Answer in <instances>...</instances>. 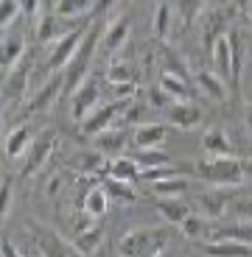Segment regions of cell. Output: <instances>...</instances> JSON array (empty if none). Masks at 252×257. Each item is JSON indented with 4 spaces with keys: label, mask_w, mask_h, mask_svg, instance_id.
<instances>
[{
    "label": "cell",
    "mask_w": 252,
    "mask_h": 257,
    "mask_svg": "<svg viewBox=\"0 0 252 257\" xmlns=\"http://www.w3.org/2000/svg\"><path fill=\"white\" fill-rule=\"evenodd\" d=\"M107 31L104 28V23H101V17H93V23H90V28L84 31V39H81V45H78V51H76V56H73V62L65 67V90L62 92H67V95H73L76 92V87L87 78V70H90V62H93V53H96V48H98V37Z\"/></svg>",
    "instance_id": "obj_1"
},
{
    "label": "cell",
    "mask_w": 252,
    "mask_h": 257,
    "mask_svg": "<svg viewBox=\"0 0 252 257\" xmlns=\"http://www.w3.org/2000/svg\"><path fill=\"white\" fill-rule=\"evenodd\" d=\"M168 243V229L165 226H137L129 229L118 243V254L129 257H146V254H160Z\"/></svg>",
    "instance_id": "obj_2"
},
{
    "label": "cell",
    "mask_w": 252,
    "mask_h": 257,
    "mask_svg": "<svg viewBox=\"0 0 252 257\" xmlns=\"http://www.w3.org/2000/svg\"><path fill=\"white\" fill-rule=\"evenodd\" d=\"M196 174L213 187H235L244 182L246 162L235 160V157H207L196 165Z\"/></svg>",
    "instance_id": "obj_3"
},
{
    "label": "cell",
    "mask_w": 252,
    "mask_h": 257,
    "mask_svg": "<svg viewBox=\"0 0 252 257\" xmlns=\"http://www.w3.org/2000/svg\"><path fill=\"white\" fill-rule=\"evenodd\" d=\"M26 229L31 232L34 251L42 257H76L78 249L67 238H62L53 226L42 224V221H26Z\"/></svg>",
    "instance_id": "obj_4"
},
{
    "label": "cell",
    "mask_w": 252,
    "mask_h": 257,
    "mask_svg": "<svg viewBox=\"0 0 252 257\" xmlns=\"http://www.w3.org/2000/svg\"><path fill=\"white\" fill-rule=\"evenodd\" d=\"M129 101L132 98H115V101L104 103V106H96V109L81 120V135L84 137H96L98 132L115 126V117L123 115V109L129 106Z\"/></svg>",
    "instance_id": "obj_5"
},
{
    "label": "cell",
    "mask_w": 252,
    "mask_h": 257,
    "mask_svg": "<svg viewBox=\"0 0 252 257\" xmlns=\"http://www.w3.org/2000/svg\"><path fill=\"white\" fill-rule=\"evenodd\" d=\"M98 98H101V84H98L96 76L87 73V78L78 84L76 92H73V98H70V115H73V120L81 123L84 117L98 106Z\"/></svg>",
    "instance_id": "obj_6"
},
{
    "label": "cell",
    "mask_w": 252,
    "mask_h": 257,
    "mask_svg": "<svg viewBox=\"0 0 252 257\" xmlns=\"http://www.w3.org/2000/svg\"><path fill=\"white\" fill-rule=\"evenodd\" d=\"M84 31L87 28H73V31L62 34V39H59L56 45H53L51 56H48V70H65L67 64L73 62V56H76L78 45H81V39H84Z\"/></svg>",
    "instance_id": "obj_7"
},
{
    "label": "cell",
    "mask_w": 252,
    "mask_h": 257,
    "mask_svg": "<svg viewBox=\"0 0 252 257\" xmlns=\"http://www.w3.org/2000/svg\"><path fill=\"white\" fill-rule=\"evenodd\" d=\"M28 76H31V64L23 59L17 62L9 73H3V101L12 103V101H20L28 90Z\"/></svg>",
    "instance_id": "obj_8"
},
{
    "label": "cell",
    "mask_w": 252,
    "mask_h": 257,
    "mask_svg": "<svg viewBox=\"0 0 252 257\" xmlns=\"http://www.w3.org/2000/svg\"><path fill=\"white\" fill-rule=\"evenodd\" d=\"M53 137H56L53 132H42V135L34 137L31 148H28V157H26V165H23V176H34L48 162V157L53 151Z\"/></svg>",
    "instance_id": "obj_9"
},
{
    "label": "cell",
    "mask_w": 252,
    "mask_h": 257,
    "mask_svg": "<svg viewBox=\"0 0 252 257\" xmlns=\"http://www.w3.org/2000/svg\"><path fill=\"white\" fill-rule=\"evenodd\" d=\"M168 123L177 128H182V132H188V128H196L202 123V109L199 106H194V103L188 101H174L171 106H168Z\"/></svg>",
    "instance_id": "obj_10"
},
{
    "label": "cell",
    "mask_w": 252,
    "mask_h": 257,
    "mask_svg": "<svg viewBox=\"0 0 252 257\" xmlns=\"http://www.w3.org/2000/svg\"><path fill=\"white\" fill-rule=\"evenodd\" d=\"M65 90V76H51L42 87H39L37 92H34V98L28 101V106H26V112L28 115H34V112H42V109H48L53 101H56V95Z\"/></svg>",
    "instance_id": "obj_11"
},
{
    "label": "cell",
    "mask_w": 252,
    "mask_h": 257,
    "mask_svg": "<svg viewBox=\"0 0 252 257\" xmlns=\"http://www.w3.org/2000/svg\"><path fill=\"white\" fill-rule=\"evenodd\" d=\"M227 204H230V199H227L224 187H216V190H210V193H199V196H196L194 199V212L216 221L221 212H224Z\"/></svg>",
    "instance_id": "obj_12"
},
{
    "label": "cell",
    "mask_w": 252,
    "mask_h": 257,
    "mask_svg": "<svg viewBox=\"0 0 252 257\" xmlns=\"http://www.w3.org/2000/svg\"><path fill=\"white\" fill-rule=\"evenodd\" d=\"M157 212L168 224H182L191 215V204L182 196H157Z\"/></svg>",
    "instance_id": "obj_13"
},
{
    "label": "cell",
    "mask_w": 252,
    "mask_h": 257,
    "mask_svg": "<svg viewBox=\"0 0 252 257\" xmlns=\"http://www.w3.org/2000/svg\"><path fill=\"white\" fill-rule=\"evenodd\" d=\"M129 31H132V20L129 17H121L115 20L112 26H107V31H104V53H115L121 51L123 45H126V39H129Z\"/></svg>",
    "instance_id": "obj_14"
},
{
    "label": "cell",
    "mask_w": 252,
    "mask_h": 257,
    "mask_svg": "<svg viewBox=\"0 0 252 257\" xmlns=\"http://www.w3.org/2000/svg\"><path fill=\"white\" fill-rule=\"evenodd\" d=\"M202 148L207 151V157H233V143H230V137H227L224 128H219V126H213V128L205 132Z\"/></svg>",
    "instance_id": "obj_15"
},
{
    "label": "cell",
    "mask_w": 252,
    "mask_h": 257,
    "mask_svg": "<svg viewBox=\"0 0 252 257\" xmlns=\"http://www.w3.org/2000/svg\"><path fill=\"white\" fill-rule=\"evenodd\" d=\"M135 148H157L160 143H165V126L162 123H140L132 135Z\"/></svg>",
    "instance_id": "obj_16"
},
{
    "label": "cell",
    "mask_w": 252,
    "mask_h": 257,
    "mask_svg": "<svg viewBox=\"0 0 252 257\" xmlns=\"http://www.w3.org/2000/svg\"><path fill=\"white\" fill-rule=\"evenodd\" d=\"M227 14L224 12H210L202 17V37H205V48L207 51H213V42L219 37L227 34Z\"/></svg>",
    "instance_id": "obj_17"
},
{
    "label": "cell",
    "mask_w": 252,
    "mask_h": 257,
    "mask_svg": "<svg viewBox=\"0 0 252 257\" xmlns=\"http://www.w3.org/2000/svg\"><path fill=\"white\" fill-rule=\"evenodd\" d=\"M31 143H34L31 128L17 126L14 132H9V135H6V146H3V151H6V157H9V160H17V157L28 154V148H31Z\"/></svg>",
    "instance_id": "obj_18"
},
{
    "label": "cell",
    "mask_w": 252,
    "mask_h": 257,
    "mask_svg": "<svg viewBox=\"0 0 252 257\" xmlns=\"http://www.w3.org/2000/svg\"><path fill=\"white\" fill-rule=\"evenodd\" d=\"M224 81L227 78L221 76V73H213V70H199L196 73V87H199L207 98H213V101H224L227 98Z\"/></svg>",
    "instance_id": "obj_19"
},
{
    "label": "cell",
    "mask_w": 252,
    "mask_h": 257,
    "mask_svg": "<svg viewBox=\"0 0 252 257\" xmlns=\"http://www.w3.org/2000/svg\"><path fill=\"white\" fill-rule=\"evenodd\" d=\"M110 193H107V187H93V190L84 193L81 199V212H87V215H93V218H101V215H107V207H110Z\"/></svg>",
    "instance_id": "obj_20"
},
{
    "label": "cell",
    "mask_w": 252,
    "mask_h": 257,
    "mask_svg": "<svg viewBox=\"0 0 252 257\" xmlns=\"http://www.w3.org/2000/svg\"><path fill=\"white\" fill-rule=\"evenodd\" d=\"M182 235L191 240H205L207 235H213V226L216 221L213 218H205V215H199V212H191L185 221H182Z\"/></svg>",
    "instance_id": "obj_21"
},
{
    "label": "cell",
    "mask_w": 252,
    "mask_h": 257,
    "mask_svg": "<svg viewBox=\"0 0 252 257\" xmlns=\"http://www.w3.org/2000/svg\"><path fill=\"white\" fill-rule=\"evenodd\" d=\"M126 140H129V137H126L123 128L110 126V128H104V132L96 135V148L104 151V154H118L121 148H126Z\"/></svg>",
    "instance_id": "obj_22"
},
{
    "label": "cell",
    "mask_w": 252,
    "mask_h": 257,
    "mask_svg": "<svg viewBox=\"0 0 252 257\" xmlns=\"http://www.w3.org/2000/svg\"><path fill=\"white\" fill-rule=\"evenodd\" d=\"M140 162L135 157H115L107 168V176H115V179H126V182H137L140 179Z\"/></svg>",
    "instance_id": "obj_23"
},
{
    "label": "cell",
    "mask_w": 252,
    "mask_h": 257,
    "mask_svg": "<svg viewBox=\"0 0 252 257\" xmlns=\"http://www.w3.org/2000/svg\"><path fill=\"white\" fill-rule=\"evenodd\" d=\"M26 59V39L17 37V34H6L3 37V73H9L17 62Z\"/></svg>",
    "instance_id": "obj_24"
},
{
    "label": "cell",
    "mask_w": 252,
    "mask_h": 257,
    "mask_svg": "<svg viewBox=\"0 0 252 257\" xmlns=\"http://www.w3.org/2000/svg\"><path fill=\"white\" fill-rule=\"evenodd\" d=\"M207 254H252V243H244V240L235 238H216L210 243H205Z\"/></svg>",
    "instance_id": "obj_25"
},
{
    "label": "cell",
    "mask_w": 252,
    "mask_h": 257,
    "mask_svg": "<svg viewBox=\"0 0 252 257\" xmlns=\"http://www.w3.org/2000/svg\"><path fill=\"white\" fill-rule=\"evenodd\" d=\"M168 95L174 98V101H191V87H188V78L177 76V73H165L162 70L160 81H157Z\"/></svg>",
    "instance_id": "obj_26"
},
{
    "label": "cell",
    "mask_w": 252,
    "mask_h": 257,
    "mask_svg": "<svg viewBox=\"0 0 252 257\" xmlns=\"http://www.w3.org/2000/svg\"><path fill=\"white\" fill-rule=\"evenodd\" d=\"M104 240V229L101 226L93 224L90 229H84V232H76V238H73V243H76L78 254H96L98 246H101Z\"/></svg>",
    "instance_id": "obj_27"
},
{
    "label": "cell",
    "mask_w": 252,
    "mask_h": 257,
    "mask_svg": "<svg viewBox=\"0 0 252 257\" xmlns=\"http://www.w3.org/2000/svg\"><path fill=\"white\" fill-rule=\"evenodd\" d=\"M213 238H235V240H244V243H252V221L241 218L238 224L213 226Z\"/></svg>",
    "instance_id": "obj_28"
},
{
    "label": "cell",
    "mask_w": 252,
    "mask_h": 257,
    "mask_svg": "<svg viewBox=\"0 0 252 257\" xmlns=\"http://www.w3.org/2000/svg\"><path fill=\"white\" fill-rule=\"evenodd\" d=\"M188 187H191V182H188L185 176H180V174L151 182V193H154V196H182Z\"/></svg>",
    "instance_id": "obj_29"
},
{
    "label": "cell",
    "mask_w": 252,
    "mask_h": 257,
    "mask_svg": "<svg viewBox=\"0 0 252 257\" xmlns=\"http://www.w3.org/2000/svg\"><path fill=\"white\" fill-rule=\"evenodd\" d=\"M104 187H107V193H110V196H112L115 201H121V204H132V201H137L135 187H132V182H126V179H115V176H107Z\"/></svg>",
    "instance_id": "obj_30"
},
{
    "label": "cell",
    "mask_w": 252,
    "mask_h": 257,
    "mask_svg": "<svg viewBox=\"0 0 252 257\" xmlns=\"http://www.w3.org/2000/svg\"><path fill=\"white\" fill-rule=\"evenodd\" d=\"M160 62H162V70L165 73H177V76H182V78H191L188 64L182 62V56L177 51H171V48H165V45L160 48Z\"/></svg>",
    "instance_id": "obj_31"
},
{
    "label": "cell",
    "mask_w": 252,
    "mask_h": 257,
    "mask_svg": "<svg viewBox=\"0 0 252 257\" xmlns=\"http://www.w3.org/2000/svg\"><path fill=\"white\" fill-rule=\"evenodd\" d=\"M93 0H53V12L59 17H78V14L90 12Z\"/></svg>",
    "instance_id": "obj_32"
},
{
    "label": "cell",
    "mask_w": 252,
    "mask_h": 257,
    "mask_svg": "<svg viewBox=\"0 0 252 257\" xmlns=\"http://www.w3.org/2000/svg\"><path fill=\"white\" fill-rule=\"evenodd\" d=\"M37 37H39V42H51V39H56L59 37V14L53 12V14H42V20H39L37 26Z\"/></svg>",
    "instance_id": "obj_33"
},
{
    "label": "cell",
    "mask_w": 252,
    "mask_h": 257,
    "mask_svg": "<svg viewBox=\"0 0 252 257\" xmlns=\"http://www.w3.org/2000/svg\"><path fill=\"white\" fill-rule=\"evenodd\" d=\"M230 51H233V67H230V84L238 90V78H241V64H244V48H241V39L235 31H230Z\"/></svg>",
    "instance_id": "obj_34"
},
{
    "label": "cell",
    "mask_w": 252,
    "mask_h": 257,
    "mask_svg": "<svg viewBox=\"0 0 252 257\" xmlns=\"http://www.w3.org/2000/svg\"><path fill=\"white\" fill-rule=\"evenodd\" d=\"M205 3H207V0H177L174 9H177V14H180L182 23H185V26H191V23H194V20L202 14Z\"/></svg>",
    "instance_id": "obj_35"
},
{
    "label": "cell",
    "mask_w": 252,
    "mask_h": 257,
    "mask_svg": "<svg viewBox=\"0 0 252 257\" xmlns=\"http://www.w3.org/2000/svg\"><path fill=\"white\" fill-rule=\"evenodd\" d=\"M149 103H137V101H129V106L123 109L121 120L123 126H140V123H146V115H149Z\"/></svg>",
    "instance_id": "obj_36"
},
{
    "label": "cell",
    "mask_w": 252,
    "mask_h": 257,
    "mask_svg": "<svg viewBox=\"0 0 252 257\" xmlns=\"http://www.w3.org/2000/svg\"><path fill=\"white\" fill-rule=\"evenodd\" d=\"M135 160L140 162V168H160V165H168V154L157 151V148H137Z\"/></svg>",
    "instance_id": "obj_37"
},
{
    "label": "cell",
    "mask_w": 252,
    "mask_h": 257,
    "mask_svg": "<svg viewBox=\"0 0 252 257\" xmlns=\"http://www.w3.org/2000/svg\"><path fill=\"white\" fill-rule=\"evenodd\" d=\"M107 81L115 87V84H126V81H135V70H132L126 62H112L110 70H107Z\"/></svg>",
    "instance_id": "obj_38"
},
{
    "label": "cell",
    "mask_w": 252,
    "mask_h": 257,
    "mask_svg": "<svg viewBox=\"0 0 252 257\" xmlns=\"http://www.w3.org/2000/svg\"><path fill=\"white\" fill-rule=\"evenodd\" d=\"M20 14H23V6H20L17 0H0V26H3V31H9V26Z\"/></svg>",
    "instance_id": "obj_39"
},
{
    "label": "cell",
    "mask_w": 252,
    "mask_h": 257,
    "mask_svg": "<svg viewBox=\"0 0 252 257\" xmlns=\"http://www.w3.org/2000/svg\"><path fill=\"white\" fill-rule=\"evenodd\" d=\"M168 26H171V6L168 3H160L157 6V14H154V37H165L168 34Z\"/></svg>",
    "instance_id": "obj_40"
},
{
    "label": "cell",
    "mask_w": 252,
    "mask_h": 257,
    "mask_svg": "<svg viewBox=\"0 0 252 257\" xmlns=\"http://www.w3.org/2000/svg\"><path fill=\"white\" fill-rule=\"evenodd\" d=\"M168 103H174V98L168 95V92L162 90L160 84L149 87V106H151V109H165Z\"/></svg>",
    "instance_id": "obj_41"
},
{
    "label": "cell",
    "mask_w": 252,
    "mask_h": 257,
    "mask_svg": "<svg viewBox=\"0 0 252 257\" xmlns=\"http://www.w3.org/2000/svg\"><path fill=\"white\" fill-rule=\"evenodd\" d=\"M227 207H230V210H233L238 218L252 221V196H241V199H233Z\"/></svg>",
    "instance_id": "obj_42"
},
{
    "label": "cell",
    "mask_w": 252,
    "mask_h": 257,
    "mask_svg": "<svg viewBox=\"0 0 252 257\" xmlns=\"http://www.w3.org/2000/svg\"><path fill=\"white\" fill-rule=\"evenodd\" d=\"M17 3L23 6V14L31 20L34 26L42 20V0H17Z\"/></svg>",
    "instance_id": "obj_43"
},
{
    "label": "cell",
    "mask_w": 252,
    "mask_h": 257,
    "mask_svg": "<svg viewBox=\"0 0 252 257\" xmlns=\"http://www.w3.org/2000/svg\"><path fill=\"white\" fill-rule=\"evenodd\" d=\"M0 193H3V196H0V201H3V221L9 218V215H12V176H3V187H0Z\"/></svg>",
    "instance_id": "obj_44"
},
{
    "label": "cell",
    "mask_w": 252,
    "mask_h": 257,
    "mask_svg": "<svg viewBox=\"0 0 252 257\" xmlns=\"http://www.w3.org/2000/svg\"><path fill=\"white\" fill-rule=\"evenodd\" d=\"M115 0H98L96 6H93V17H101V14H107V9L112 6Z\"/></svg>",
    "instance_id": "obj_45"
},
{
    "label": "cell",
    "mask_w": 252,
    "mask_h": 257,
    "mask_svg": "<svg viewBox=\"0 0 252 257\" xmlns=\"http://www.w3.org/2000/svg\"><path fill=\"white\" fill-rule=\"evenodd\" d=\"M59 187H62V179H59V176H53V179L48 182V196H56Z\"/></svg>",
    "instance_id": "obj_46"
},
{
    "label": "cell",
    "mask_w": 252,
    "mask_h": 257,
    "mask_svg": "<svg viewBox=\"0 0 252 257\" xmlns=\"http://www.w3.org/2000/svg\"><path fill=\"white\" fill-rule=\"evenodd\" d=\"M238 6H241V9H244V12H246V9H249V0H238Z\"/></svg>",
    "instance_id": "obj_47"
}]
</instances>
